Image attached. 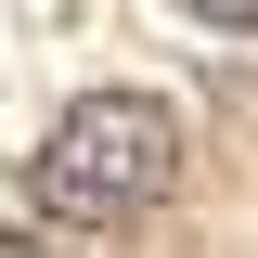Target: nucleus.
Returning <instances> with one entry per match:
<instances>
[{"instance_id": "1", "label": "nucleus", "mask_w": 258, "mask_h": 258, "mask_svg": "<svg viewBox=\"0 0 258 258\" xmlns=\"http://www.w3.org/2000/svg\"><path fill=\"white\" fill-rule=\"evenodd\" d=\"M26 194H39V220H64V232L155 220L181 194V103H155V91H78L52 116V142H39Z\"/></svg>"}, {"instance_id": "2", "label": "nucleus", "mask_w": 258, "mask_h": 258, "mask_svg": "<svg viewBox=\"0 0 258 258\" xmlns=\"http://www.w3.org/2000/svg\"><path fill=\"white\" fill-rule=\"evenodd\" d=\"M194 26H220V39H258V0H181Z\"/></svg>"}]
</instances>
